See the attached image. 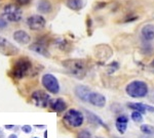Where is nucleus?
Masks as SVG:
<instances>
[{"mask_svg": "<svg viewBox=\"0 0 154 138\" xmlns=\"http://www.w3.org/2000/svg\"><path fill=\"white\" fill-rule=\"evenodd\" d=\"M32 69V63L27 57H21L14 61L11 71V76L12 78L20 80L23 79Z\"/></svg>", "mask_w": 154, "mask_h": 138, "instance_id": "f257e3e1", "label": "nucleus"}, {"mask_svg": "<svg viewBox=\"0 0 154 138\" xmlns=\"http://www.w3.org/2000/svg\"><path fill=\"white\" fill-rule=\"evenodd\" d=\"M63 66L68 71V73L73 77L82 79L86 73V66L83 60H70L63 63Z\"/></svg>", "mask_w": 154, "mask_h": 138, "instance_id": "f03ea898", "label": "nucleus"}, {"mask_svg": "<svg viewBox=\"0 0 154 138\" xmlns=\"http://www.w3.org/2000/svg\"><path fill=\"white\" fill-rule=\"evenodd\" d=\"M34 138H38V137H34Z\"/></svg>", "mask_w": 154, "mask_h": 138, "instance_id": "473e14b6", "label": "nucleus"}, {"mask_svg": "<svg viewBox=\"0 0 154 138\" xmlns=\"http://www.w3.org/2000/svg\"><path fill=\"white\" fill-rule=\"evenodd\" d=\"M0 52L4 54V55L11 56V55H16L19 52V49L11 42H9L7 39L0 36Z\"/></svg>", "mask_w": 154, "mask_h": 138, "instance_id": "1a4fd4ad", "label": "nucleus"}, {"mask_svg": "<svg viewBox=\"0 0 154 138\" xmlns=\"http://www.w3.org/2000/svg\"><path fill=\"white\" fill-rule=\"evenodd\" d=\"M126 93L128 95H130L131 97L134 98H142L145 97L148 94V85L143 81H133L130 84L126 86Z\"/></svg>", "mask_w": 154, "mask_h": 138, "instance_id": "7ed1b4c3", "label": "nucleus"}, {"mask_svg": "<svg viewBox=\"0 0 154 138\" xmlns=\"http://www.w3.org/2000/svg\"><path fill=\"white\" fill-rule=\"evenodd\" d=\"M151 66H152V68H154V60L152 61V63H151Z\"/></svg>", "mask_w": 154, "mask_h": 138, "instance_id": "7c9ffc66", "label": "nucleus"}, {"mask_svg": "<svg viewBox=\"0 0 154 138\" xmlns=\"http://www.w3.org/2000/svg\"><path fill=\"white\" fill-rule=\"evenodd\" d=\"M51 8H53V6H51V2L48 0H40L38 5H37V9L41 13H48V12L51 11Z\"/></svg>", "mask_w": 154, "mask_h": 138, "instance_id": "a211bd4d", "label": "nucleus"}, {"mask_svg": "<svg viewBox=\"0 0 154 138\" xmlns=\"http://www.w3.org/2000/svg\"><path fill=\"white\" fill-rule=\"evenodd\" d=\"M131 119H133V121H135L136 123H141L143 121V116L140 112L134 110V113L131 114Z\"/></svg>", "mask_w": 154, "mask_h": 138, "instance_id": "4be33fe9", "label": "nucleus"}, {"mask_svg": "<svg viewBox=\"0 0 154 138\" xmlns=\"http://www.w3.org/2000/svg\"><path fill=\"white\" fill-rule=\"evenodd\" d=\"M77 138H91V134L88 130H81V131L77 134Z\"/></svg>", "mask_w": 154, "mask_h": 138, "instance_id": "5701e85b", "label": "nucleus"}, {"mask_svg": "<svg viewBox=\"0 0 154 138\" xmlns=\"http://www.w3.org/2000/svg\"><path fill=\"white\" fill-rule=\"evenodd\" d=\"M67 6L72 10H80L83 6V1L82 0H68Z\"/></svg>", "mask_w": 154, "mask_h": 138, "instance_id": "aec40b11", "label": "nucleus"}, {"mask_svg": "<svg viewBox=\"0 0 154 138\" xmlns=\"http://www.w3.org/2000/svg\"><path fill=\"white\" fill-rule=\"evenodd\" d=\"M0 138H4V134L2 132V130H0Z\"/></svg>", "mask_w": 154, "mask_h": 138, "instance_id": "bb28decb", "label": "nucleus"}, {"mask_svg": "<svg viewBox=\"0 0 154 138\" xmlns=\"http://www.w3.org/2000/svg\"><path fill=\"white\" fill-rule=\"evenodd\" d=\"M8 138H18V136H17L16 134H11V136H9Z\"/></svg>", "mask_w": 154, "mask_h": 138, "instance_id": "cd10ccee", "label": "nucleus"}, {"mask_svg": "<svg viewBox=\"0 0 154 138\" xmlns=\"http://www.w3.org/2000/svg\"><path fill=\"white\" fill-rule=\"evenodd\" d=\"M49 107L57 113H63L67 108V103L64 101L62 98H56V99H51L49 101Z\"/></svg>", "mask_w": 154, "mask_h": 138, "instance_id": "f8f14e48", "label": "nucleus"}, {"mask_svg": "<svg viewBox=\"0 0 154 138\" xmlns=\"http://www.w3.org/2000/svg\"><path fill=\"white\" fill-rule=\"evenodd\" d=\"M45 19L39 14H34V16H31L27 19V26L33 31L42 30L45 27Z\"/></svg>", "mask_w": 154, "mask_h": 138, "instance_id": "6e6552de", "label": "nucleus"}, {"mask_svg": "<svg viewBox=\"0 0 154 138\" xmlns=\"http://www.w3.org/2000/svg\"><path fill=\"white\" fill-rule=\"evenodd\" d=\"M6 27H7L6 19L0 16V30H3V29H5Z\"/></svg>", "mask_w": 154, "mask_h": 138, "instance_id": "b1692460", "label": "nucleus"}, {"mask_svg": "<svg viewBox=\"0 0 154 138\" xmlns=\"http://www.w3.org/2000/svg\"><path fill=\"white\" fill-rule=\"evenodd\" d=\"M128 118L126 116H120L116 120V129L118 130V132L120 134H123L126 131L128 128Z\"/></svg>", "mask_w": 154, "mask_h": 138, "instance_id": "dca6fc26", "label": "nucleus"}, {"mask_svg": "<svg viewBox=\"0 0 154 138\" xmlns=\"http://www.w3.org/2000/svg\"><path fill=\"white\" fill-rule=\"evenodd\" d=\"M152 100L154 101V93H153V96H152Z\"/></svg>", "mask_w": 154, "mask_h": 138, "instance_id": "2f4dec72", "label": "nucleus"}, {"mask_svg": "<svg viewBox=\"0 0 154 138\" xmlns=\"http://www.w3.org/2000/svg\"><path fill=\"white\" fill-rule=\"evenodd\" d=\"M91 91L89 89L88 87L86 86H83V85H79L77 86L75 88V94L79 99L83 100V101H88V95Z\"/></svg>", "mask_w": 154, "mask_h": 138, "instance_id": "4468645a", "label": "nucleus"}, {"mask_svg": "<svg viewBox=\"0 0 154 138\" xmlns=\"http://www.w3.org/2000/svg\"><path fill=\"white\" fill-rule=\"evenodd\" d=\"M2 14H3V18L12 23H18L22 19L23 16V11H22L21 7L18 6L17 4H6L3 7V10H2Z\"/></svg>", "mask_w": 154, "mask_h": 138, "instance_id": "20e7f679", "label": "nucleus"}, {"mask_svg": "<svg viewBox=\"0 0 154 138\" xmlns=\"http://www.w3.org/2000/svg\"><path fill=\"white\" fill-rule=\"evenodd\" d=\"M64 122L70 127L78 128L83 124L84 117L82 113L77 110H69L63 118Z\"/></svg>", "mask_w": 154, "mask_h": 138, "instance_id": "39448f33", "label": "nucleus"}, {"mask_svg": "<svg viewBox=\"0 0 154 138\" xmlns=\"http://www.w3.org/2000/svg\"><path fill=\"white\" fill-rule=\"evenodd\" d=\"M41 82L43 87L51 93H54V94L59 93L60 91L59 81L54 75H51V74H45V75H43L41 79Z\"/></svg>", "mask_w": 154, "mask_h": 138, "instance_id": "423d86ee", "label": "nucleus"}, {"mask_svg": "<svg viewBox=\"0 0 154 138\" xmlns=\"http://www.w3.org/2000/svg\"><path fill=\"white\" fill-rule=\"evenodd\" d=\"M44 136H45V138H48V132H44Z\"/></svg>", "mask_w": 154, "mask_h": 138, "instance_id": "c756f323", "label": "nucleus"}, {"mask_svg": "<svg viewBox=\"0 0 154 138\" xmlns=\"http://www.w3.org/2000/svg\"><path fill=\"white\" fill-rule=\"evenodd\" d=\"M30 49L33 50L34 52L38 53V54H41L43 56H48L49 53L48 51V48L43 45V44L39 43V42H36V43H33L31 46H30Z\"/></svg>", "mask_w": 154, "mask_h": 138, "instance_id": "f3484780", "label": "nucleus"}, {"mask_svg": "<svg viewBox=\"0 0 154 138\" xmlns=\"http://www.w3.org/2000/svg\"><path fill=\"white\" fill-rule=\"evenodd\" d=\"M31 99L34 104L40 107H46L49 105V101H51L49 95L42 90H37L32 93Z\"/></svg>", "mask_w": 154, "mask_h": 138, "instance_id": "0eeeda50", "label": "nucleus"}, {"mask_svg": "<svg viewBox=\"0 0 154 138\" xmlns=\"http://www.w3.org/2000/svg\"><path fill=\"white\" fill-rule=\"evenodd\" d=\"M142 37L146 41H151L154 39V25H146L141 30Z\"/></svg>", "mask_w": 154, "mask_h": 138, "instance_id": "2eb2a0df", "label": "nucleus"}, {"mask_svg": "<svg viewBox=\"0 0 154 138\" xmlns=\"http://www.w3.org/2000/svg\"><path fill=\"white\" fill-rule=\"evenodd\" d=\"M5 128L6 129H11V128H14V126H8V125H6Z\"/></svg>", "mask_w": 154, "mask_h": 138, "instance_id": "c85d7f7f", "label": "nucleus"}, {"mask_svg": "<svg viewBox=\"0 0 154 138\" xmlns=\"http://www.w3.org/2000/svg\"><path fill=\"white\" fill-rule=\"evenodd\" d=\"M85 113H86V117H88V120L91 123H93V124H96V125H101V126H103V127H107L106 125H105V123L102 121L101 118H99L96 114L89 112V110H85Z\"/></svg>", "mask_w": 154, "mask_h": 138, "instance_id": "6ab92c4d", "label": "nucleus"}, {"mask_svg": "<svg viewBox=\"0 0 154 138\" xmlns=\"http://www.w3.org/2000/svg\"><path fill=\"white\" fill-rule=\"evenodd\" d=\"M14 39L20 44H28L31 40V37L27 32L23 30H18L14 33Z\"/></svg>", "mask_w": 154, "mask_h": 138, "instance_id": "ddd939ff", "label": "nucleus"}, {"mask_svg": "<svg viewBox=\"0 0 154 138\" xmlns=\"http://www.w3.org/2000/svg\"><path fill=\"white\" fill-rule=\"evenodd\" d=\"M140 129H141V131L146 135L154 134V127L151 126V125H142V126L140 127Z\"/></svg>", "mask_w": 154, "mask_h": 138, "instance_id": "412c9836", "label": "nucleus"}, {"mask_svg": "<svg viewBox=\"0 0 154 138\" xmlns=\"http://www.w3.org/2000/svg\"><path fill=\"white\" fill-rule=\"evenodd\" d=\"M16 3H18L19 5H28V4L31 2V0H14Z\"/></svg>", "mask_w": 154, "mask_h": 138, "instance_id": "393cba45", "label": "nucleus"}, {"mask_svg": "<svg viewBox=\"0 0 154 138\" xmlns=\"http://www.w3.org/2000/svg\"><path fill=\"white\" fill-rule=\"evenodd\" d=\"M128 107L134 110L140 112L141 114H145V113H147V112H154V107H151V105H148V104H144V103H141V102H130V103H128Z\"/></svg>", "mask_w": 154, "mask_h": 138, "instance_id": "9b49d317", "label": "nucleus"}, {"mask_svg": "<svg viewBox=\"0 0 154 138\" xmlns=\"http://www.w3.org/2000/svg\"><path fill=\"white\" fill-rule=\"evenodd\" d=\"M88 102L98 107H103L106 104V97L101 93L91 92L88 98Z\"/></svg>", "mask_w": 154, "mask_h": 138, "instance_id": "9d476101", "label": "nucleus"}, {"mask_svg": "<svg viewBox=\"0 0 154 138\" xmlns=\"http://www.w3.org/2000/svg\"><path fill=\"white\" fill-rule=\"evenodd\" d=\"M22 130L25 132V133H31L32 131V127L29 126V125H25V126L22 127Z\"/></svg>", "mask_w": 154, "mask_h": 138, "instance_id": "a878e982", "label": "nucleus"}]
</instances>
